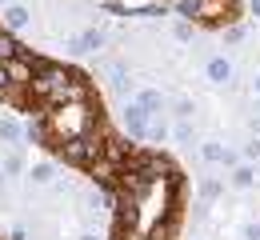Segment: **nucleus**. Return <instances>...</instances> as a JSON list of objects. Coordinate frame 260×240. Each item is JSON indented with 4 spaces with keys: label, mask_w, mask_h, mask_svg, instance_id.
<instances>
[{
    "label": "nucleus",
    "mask_w": 260,
    "mask_h": 240,
    "mask_svg": "<svg viewBox=\"0 0 260 240\" xmlns=\"http://www.w3.org/2000/svg\"><path fill=\"white\" fill-rule=\"evenodd\" d=\"M84 96H92V92H88V84H84V76H80V72L64 68V64L36 60L24 100L40 104V108L48 112V108H60V104H68V100H84Z\"/></svg>",
    "instance_id": "obj_1"
},
{
    "label": "nucleus",
    "mask_w": 260,
    "mask_h": 240,
    "mask_svg": "<svg viewBox=\"0 0 260 240\" xmlns=\"http://www.w3.org/2000/svg\"><path fill=\"white\" fill-rule=\"evenodd\" d=\"M100 120H96V104L92 96H84V100H68L60 108H48L44 112V124H40V132L48 144H56V148H64L72 140L88 136V132H96Z\"/></svg>",
    "instance_id": "obj_2"
},
{
    "label": "nucleus",
    "mask_w": 260,
    "mask_h": 240,
    "mask_svg": "<svg viewBox=\"0 0 260 240\" xmlns=\"http://www.w3.org/2000/svg\"><path fill=\"white\" fill-rule=\"evenodd\" d=\"M176 8H180V16H192V20L208 24V28H224V24H232L240 16L236 0H180Z\"/></svg>",
    "instance_id": "obj_3"
},
{
    "label": "nucleus",
    "mask_w": 260,
    "mask_h": 240,
    "mask_svg": "<svg viewBox=\"0 0 260 240\" xmlns=\"http://www.w3.org/2000/svg\"><path fill=\"white\" fill-rule=\"evenodd\" d=\"M32 68H36V60H28V56L4 60V64H0V100H24L28 80H32Z\"/></svg>",
    "instance_id": "obj_4"
},
{
    "label": "nucleus",
    "mask_w": 260,
    "mask_h": 240,
    "mask_svg": "<svg viewBox=\"0 0 260 240\" xmlns=\"http://www.w3.org/2000/svg\"><path fill=\"white\" fill-rule=\"evenodd\" d=\"M120 120H124V128H128V136H144V128H148V112H144L140 104H124V112H120Z\"/></svg>",
    "instance_id": "obj_5"
},
{
    "label": "nucleus",
    "mask_w": 260,
    "mask_h": 240,
    "mask_svg": "<svg viewBox=\"0 0 260 240\" xmlns=\"http://www.w3.org/2000/svg\"><path fill=\"white\" fill-rule=\"evenodd\" d=\"M0 20H4V28H12V32H16V28H28V20H32V16H28V8H24V4H12V8H4V16H0Z\"/></svg>",
    "instance_id": "obj_6"
},
{
    "label": "nucleus",
    "mask_w": 260,
    "mask_h": 240,
    "mask_svg": "<svg viewBox=\"0 0 260 240\" xmlns=\"http://www.w3.org/2000/svg\"><path fill=\"white\" fill-rule=\"evenodd\" d=\"M96 48H104V32H96V28H88L80 40H72V52H96Z\"/></svg>",
    "instance_id": "obj_7"
},
{
    "label": "nucleus",
    "mask_w": 260,
    "mask_h": 240,
    "mask_svg": "<svg viewBox=\"0 0 260 240\" xmlns=\"http://www.w3.org/2000/svg\"><path fill=\"white\" fill-rule=\"evenodd\" d=\"M208 80H216V84H224V80H232V64L228 60H208Z\"/></svg>",
    "instance_id": "obj_8"
},
{
    "label": "nucleus",
    "mask_w": 260,
    "mask_h": 240,
    "mask_svg": "<svg viewBox=\"0 0 260 240\" xmlns=\"http://www.w3.org/2000/svg\"><path fill=\"white\" fill-rule=\"evenodd\" d=\"M16 56H24V52H20V44H16L8 32H0V64H4V60H16Z\"/></svg>",
    "instance_id": "obj_9"
},
{
    "label": "nucleus",
    "mask_w": 260,
    "mask_h": 240,
    "mask_svg": "<svg viewBox=\"0 0 260 240\" xmlns=\"http://www.w3.org/2000/svg\"><path fill=\"white\" fill-rule=\"evenodd\" d=\"M140 108H144L148 116H160V108H164L160 92H140Z\"/></svg>",
    "instance_id": "obj_10"
},
{
    "label": "nucleus",
    "mask_w": 260,
    "mask_h": 240,
    "mask_svg": "<svg viewBox=\"0 0 260 240\" xmlns=\"http://www.w3.org/2000/svg\"><path fill=\"white\" fill-rule=\"evenodd\" d=\"M216 196H220V184L216 180H204L200 184V200H216Z\"/></svg>",
    "instance_id": "obj_11"
},
{
    "label": "nucleus",
    "mask_w": 260,
    "mask_h": 240,
    "mask_svg": "<svg viewBox=\"0 0 260 240\" xmlns=\"http://www.w3.org/2000/svg\"><path fill=\"white\" fill-rule=\"evenodd\" d=\"M0 136H4V140H16V136H20V124H16V120H0Z\"/></svg>",
    "instance_id": "obj_12"
},
{
    "label": "nucleus",
    "mask_w": 260,
    "mask_h": 240,
    "mask_svg": "<svg viewBox=\"0 0 260 240\" xmlns=\"http://www.w3.org/2000/svg\"><path fill=\"white\" fill-rule=\"evenodd\" d=\"M204 160H228V152L220 144H204Z\"/></svg>",
    "instance_id": "obj_13"
},
{
    "label": "nucleus",
    "mask_w": 260,
    "mask_h": 240,
    "mask_svg": "<svg viewBox=\"0 0 260 240\" xmlns=\"http://www.w3.org/2000/svg\"><path fill=\"white\" fill-rule=\"evenodd\" d=\"M176 140H180V144H192V124H188V120L176 124Z\"/></svg>",
    "instance_id": "obj_14"
},
{
    "label": "nucleus",
    "mask_w": 260,
    "mask_h": 240,
    "mask_svg": "<svg viewBox=\"0 0 260 240\" xmlns=\"http://www.w3.org/2000/svg\"><path fill=\"white\" fill-rule=\"evenodd\" d=\"M32 180H36V184H48V180H52V168H48V164L32 168Z\"/></svg>",
    "instance_id": "obj_15"
},
{
    "label": "nucleus",
    "mask_w": 260,
    "mask_h": 240,
    "mask_svg": "<svg viewBox=\"0 0 260 240\" xmlns=\"http://www.w3.org/2000/svg\"><path fill=\"white\" fill-rule=\"evenodd\" d=\"M232 180H236L240 188H244V184H252V168H236V176H232Z\"/></svg>",
    "instance_id": "obj_16"
},
{
    "label": "nucleus",
    "mask_w": 260,
    "mask_h": 240,
    "mask_svg": "<svg viewBox=\"0 0 260 240\" xmlns=\"http://www.w3.org/2000/svg\"><path fill=\"white\" fill-rule=\"evenodd\" d=\"M176 36H180V40H188V36H192V24H184V20H180V24H176Z\"/></svg>",
    "instance_id": "obj_17"
},
{
    "label": "nucleus",
    "mask_w": 260,
    "mask_h": 240,
    "mask_svg": "<svg viewBox=\"0 0 260 240\" xmlns=\"http://www.w3.org/2000/svg\"><path fill=\"white\" fill-rule=\"evenodd\" d=\"M248 240H260V224H252V228H248Z\"/></svg>",
    "instance_id": "obj_18"
},
{
    "label": "nucleus",
    "mask_w": 260,
    "mask_h": 240,
    "mask_svg": "<svg viewBox=\"0 0 260 240\" xmlns=\"http://www.w3.org/2000/svg\"><path fill=\"white\" fill-rule=\"evenodd\" d=\"M252 12H256V16H260V0H252Z\"/></svg>",
    "instance_id": "obj_19"
},
{
    "label": "nucleus",
    "mask_w": 260,
    "mask_h": 240,
    "mask_svg": "<svg viewBox=\"0 0 260 240\" xmlns=\"http://www.w3.org/2000/svg\"><path fill=\"white\" fill-rule=\"evenodd\" d=\"M0 188H4V176H0Z\"/></svg>",
    "instance_id": "obj_20"
},
{
    "label": "nucleus",
    "mask_w": 260,
    "mask_h": 240,
    "mask_svg": "<svg viewBox=\"0 0 260 240\" xmlns=\"http://www.w3.org/2000/svg\"><path fill=\"white\" fill-rule=\"evenodd\" d=\"M84 240H96V236H84Z\"/></svg>",
    "instance_id": "obj_21"
},
{
    "label": "nucleus",
    "mask_w": 260,
    "mask_h": 240,
    "mask_svg": "<svg viewBox=\"0 0 260 240\" xmlns=\"http://www.w3.org/2000/svg\"><path fill=\"white\" fill-rule=\"evenodd\" d=\"M256 88H260V84H256Z\"/></svg>",
    "instance_id": "obj_22"
}]
</instances>
